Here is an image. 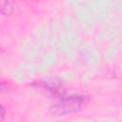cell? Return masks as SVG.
I'll use <instances>...</instances> for the list:
<instances>
[{
  "mask_svg": "<svg viewBox=\"0 0 122 122\" xmlns=\"http://www.w3.org/2000/svg\"><path fill=\"white\" fill-rule=\"evenodd\" d=\"M85 102V98L79 95L64 97L51 107V112L55 115H65L78 112Z\"/></svg>",
  "mask_w": 122,
  "mask_h": 122,
  "instance_id": "cell-1",
  "label": "cell"
},
{
  "mask_svg": "<svg viewBox=\"0 0 122 122\" xmlns=\"http://www.w3.org/2000/svg\"><path fill=\"white\" fill-rule=\"evenodd\" d=\"M13 10V7L10 2L7 1H0V12L4 15H10L11 14Z\"/></svg>",
  "mask_w": 122,
  "mask_h": 122,
  "instance_id": "cell-2",
  "label": "cell"
},
{
  "mask_svg": "<svg viewBox=\"0 0 122 122\" xmlns=\"http://www.w3.org/2000/svg\"><path fill=\"white\" fill-rule=\"evenodd\" d=\"M5 120V109L2 105H0V122H4Z\"/></svg>",
  "mask_w": 122,
  "mask_h": 122,
  "instance_id": "cell-3",
  "label": "cell"
}]
</instances>
